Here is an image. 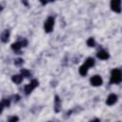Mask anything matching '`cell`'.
<instances>
[{"label":"cell","mask_w":122,"mask_h":122,"mask_svg":"<svg viewBox=\"0 0 122 122\" xmlns=\"http://www.w3.org/2000/svg\"><path fill=\"white\" fill-rule=\"evenodd\" d=\"M121 82V71L118 69H114L112 71V74H111V80L110 83L111 84H118Z\"/></svg>","instance_id":"cell-1"},{"label":"cell","mask_w":122,"mask_h":122,"mask_svg":"<svg viewBox=\"0 0 122 122\" xmlns=\"http://www.w3.org/2000/svg\"><path fill=\"white\" fill-rule=\"evenodd\" d=\"M53 25H54V18L52 16H49L47 18V20L45 21V24H44V30L46 32H50L51 31L52 28H53Z\"/></svg>","instance_id":"cell-2"},{"label":"cell","mask_w":122,"mask_h":122,"mask_svg":"<svg viewBox=\"0 0 122 122\" xmlns=\"http://www.w3.org/2000/svg\"><path fill=\"white\" fill-rule=\"evenodd\" d=\"M38 81L36 80V79H33V80H31L30 81V83H29L28 85H26L25 86V93L28 95V94H30L37 86H38Z\"/></svg>","instance_id":"cell-3"},{"label":"cell","mask_w":122,"mask_h":122,"mask_svg":"<svg viewBox=\"0 0 122 122\" xmlns=\"http://www.w3.org/2000/svg\"><path fill=\"white\" fill-rule=\"evenodd\" d=\"M120 5H121V1L120 0H112L111 2V8H112V10L114 12H117V13H119L121 11Z\"/></svg>","instance_id":"cell-4"},{"label":"cell","mask_w":122,"mask_h":122,"mask_svg":"<svg viewBox=\"0 0 122 122\" xmlns=\"http://www.w3.org/2000/svg\"><path fill=\"white\" fill-rule=\"evenodd\" d=\"M102 83H103V80H102V78L99 75H94V76H92L91 78V84L92 86L97 87V86L102 85Z\"/></svg>","instance_id":"cell-5"},{"label":"cell","mask_w":122,"mask_h":122,"mask_svg":"<svg viewBox=\"0 0 122 122\" xmlns=\"http://www.w3.org/2000/svg\"><path fill=\"white\" fill-rule=\"evenodd\" d=\"M54 112H59L61 111V100L59 98L58 95H55L54 97V106H53Z\"/></svg>","instance_id":"cell-6"},{"label":"cell","mask_w":122,"mask_h":122,"mask_svg":"<svg viewBox=\"0 0 122 122\" xmlns=\"http://www.w3.org/2000/svg\"><path fill=\"white\" fill-rule=\"evenodd\" d=\"M116 101H117V95L114 94V93H112L108 96V98L106 100V103H107V105L111 106V105H113Z\"/></svg>","instance_id":"cell-7"},{"label":"cell","mask_w":122,"mask_h":122,"mask_svg":"<svg viewBox=\"0 0 122 122\" xmlns=\"http://www.w3.org/2000/svg\"><path fill=\"white\" fill-rule=\"evenodd\" d=\"M9 37H10V31H9L8 30H4V31L2 32L0 39H1V41H2L3 43H6V42L9 41Z\"/></svg>","instance_id":"cell-8"},{"label":"cell","mask_w":122,"mask_h":122,"mask_svg":"<svg viewBox=\"0 0 122 122\" xmlns=\"http://www.w3.org/2000/svg\"><path fill=\"white\" fill-rule=\"evenodd\" d=\"M97 57L100 58V59L105 60V59H108V58H109V53H108L106 51L101 50V51H99L97 52Z\"/></svg>","instance_id":"cell-9"},{"label":"cell","mask_w":122,"mask_h":122,"mask_svg":"<svg viewBox=\"0 0 122 122\" xmlns=\"http://www.w3.org/2000/svg\"><path fill=\"white\" fill-rule=\"evenodd\" d=\"M88 70H89V68L84 64V65H82V66L79 68V73H80L82 76H85V75L88 73Z\"/></svg>","instance_id":"cell-10"},{"label":"cell","mask_w":122,"mask_h":122,"mask_svg":"<svg viewBox=\"0 0 122 122\" xmlns=\"http://www.w3.org/2000/svg\"><path fill=\"white\" fill-rule=\"evenodd\" d=\"M22 79H23L22 75H19V74L13 75V76L11 77V80H12V82H14L15 84H20V83H21V81H22Z\"/></svg>","instance_id":"cell-11"},{"label":"cell","mask_w":122,"mask_h":122,"mask_svg":"<svg viewBox=\"0 0 122 122\" xmlns=\"http://www.w3.org/2000/svg\"><path fill=\"white\" fill-rule=\"evenodd\" d=\"M85 65L88 67V68H91L94 65V59L92 58V57H89L86 59V62H85Z\"/></svg>","instance_id":"cell-12"},{"label":"cell","mask_w":122,"mask_h":122,"mask_svg":"<svg viewBox=\"0 0 122 122\" xmlns=\"http://www.w3.org/2000/svg\"><path fill=\"white\" fill-rule=\"evenodd\" d=\"M21 48H22V46L20 45L19 42H15V43L11 44V49H12L14 51H19Z\"/></svg>","instance_id":"cell-13"},{"label":"cell","mask_w":122,"mask_h":122,"mask_svg":"<svg viewBox=\"0 0 122 122\" xmlns=\"http://www.w3.org/2000/svg\"><path fill=\"white\" fill-rule=\"evenodd\" d=\"M21 75H22V77L23 76L29 77V76H30V71H28V70H26V69H22L21 70Z\"/></svg>","instance_id":"cell-14"},{"label":"cell","mask_w":122,"mask_h":122,"mask_svg":"<svg viewBox=\"0 0 122 122\" xmlns=\"http://www.w3.org/2000/svg\"><path fill=\"white\" fill-rule=\"evenodd\" d=\"M87 45H88L89 47H94V46H95V41H94V39H93L92 37L89 38L88 41H87Z\"/></svg>","instance_id":"cell-15"},{"label":"cell","mask_w":122,"mask_h":122,"mask_svg":"<svg viewBox=\"0 0 122 122\" xmlns=\"http://www.w3.org/2000/svg\"><path fill=\"white\" fill-rule=\"evenodd\" d=\"M18 42L20 43V45H21L22 47H26V46L28 45V41H27V39H25V38H22V39H20Z\"/></svg>","instance_id":"cell-16"},{"label":"cell","mask_w":122,"mask_h":122,"mask_svg":"<svg viewBox=\"0 0 122 122\" xmlns=\"http://www.w3.org/2000/svg\"><path fill=\"white\" fill-rule=\"evenodd\" d=\"M23 64V59L22 58H17L14 60V65L15 66H21Z\"/></svg>","instance_id":"cell-17"},{"label":"cell","mask_w":122,"mask_h":122,"mask_svg":"<svg viewBox=\"0 0 122 122\" xmlns=\"http://www.w3.org/2000/svg\"><path fill=\"white\" fill-rule=\"evenodd\" d=\"M2 102L4 103L5 107H10V99H8V98H4V99L2 100Z\"/></svg>","instance_id":"cell-18"},{"label":"cell","mask_w":122,"mask_h":122,"mask_svg":"<svg viewBox=\"0 0 122 122\" xmlns=\"http://www.w3.org/2000/svg\"><path fill=\"white\" fill-rule=\"evenodd\" d=\"M18 116H11V117H10V119H9V121L8 122H17L18 121Z\"/></svg>","instance_id":"cell-19"},{"label":"cell","mask_w":122,"mask_h":122,"mask_svg":"<svg viewBox=\"0 0 122 122\" xmlns=\"http://www.w3.org/2000/svg\"><path fill=\"white\" fill-rule=\"evenodd\" d=\"M4 108H6V107H5V105H4V103H3L2 101H1V102H0V113H1L2 112H3V110H4Z\"/></svg>","instance_id":"cell-20"},{"label":"cell","mask_w":122,"mask_h":122,"mask_svg":"<svg viewBox=\"0 0 122 122\" xmlns=\"http://www.w3.org/2000/svg\"><path fill=\"white\" fill-rule=\"evenodd\" d=\"M90 122H100V120H99L98 118H94L93 120H91Z\"/></svg>","instance_id":"cell-21"},{"label":"cell","mask_w":122,"mask_h":122,"mask_svg":"<svg viewBox=\"0 0 122 122\" xmlns=\"http://www.w3.org/2000/svg\"><path fill=\"white\" fill-rule=\"evenodd\" d=\"M2 9H3V8H2V6H0V11L2 10Z\"/></svg>","instance_id":"cell-22"}]
</instances>
